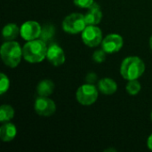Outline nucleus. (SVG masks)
Returning <instances> with one entry per match:
<instances>
[{
    "label": "nucleus",
    "mask_w": 152,
    "mask_h": 152,
    "mask_svg": "<svg viewBox=\"0 0 152 152\" xmlns=\"http://www.w3.org/2000/svg\"><path fill=\"white\" fill-rule=\"evenodd\" d=\"M14 117V110L12 106L4 104L0 107V122H9Z\"/></svg>",
    "instance_id": "dca6fc26"
},
{
    "label": "nucleus",
    "mask_w": 152,
    "mask_h": 152,
    "mask_svg": "<svg viewBox=\"0 0 152 152\" xmlns=\"http://www.w3.org/2000/svg\"><path fill=\"white\" fill-rule=\"evenodd\" d=\"M86 81L89 83V84H93L95 80H96V75L94 73H90L87 75V77H86Z\"/></svg>",
    "instance_id": "412c9836"
},
{
    "label": "nucleus",
    "mask_w": 152,
    "mask_h": 152,
    "mask_svg": "<svg viewBox=\"0 0 152 152\" xmlns=\"http://www.w3.org/2000/svg\"><path fill=\"white\" fill-rule=\"evenodd\" d=\"M84 44L89 47H96L102 42V32L96 25H87L81 35Z\"/></svg>",
    "instance_id": "423d86ee"
},
{
    "label": "nucleus",
    "mask_w": 152,
    "mask_h": 152,
    "mask_svg": "<svg viewBox=\"0 0 152 152\" xmlns=\"http://www.w3.org/2000/svg\"><path fill=\"white\" fill-rule=\"evenodd\" d=\"M46 43L42 39H34L28 41L22 47V55L26 61L30 63H38L46 58Z\"/></svg>",
    "instance_id": "f257e3e1"
},
{
    "label": "nucleus",
    "mask_w": 152,
    "mask_h": 152,
    "mask_svg": "<svg viewBox=\"0 0 152 152\" xmlns=\"http://www.w3.org/2000/svg\"><path fill=\"white\" fill-rule=\"evenodd\" d=\"M46 59L52 65L58 67L65 62V53L60 45L53 44L51 45L47 49Z\"/></svg>",
    "instance_id": "9d476101"
},
{
    "label": "nucleus",
    "mask_w": 152,
    "mask_h": 152,
    "mask_svg": "<svg viewBox=\"0 0 152 152\" xmlns=\"http://www.w3.org/2000/svg\"><path fill=\"white\" fill-rule=\"evenodd\" d=\"M54 90V84L50 79H44L40 81L37 86V93L39 96H49Z\"/></svg>",
    "instance_id": "4468645a"
},
{
    "label": "nucleus",
    "mask_w": 152,
    "mask_h": 152,
    "mask_svg": "<svg viewBox=\"0 0 152 152\" xmlns=\"http://www.w3.org/2000/svg\"><path fill=\"white\" fill-rule=\"evenodd\" d=\"M98 88L93 84H85L79 86L76 93V99L81 105L90 106L98 99Z\"/></svg>",
    "instance_id": "39448f33"
},
{
    "label": "nucleus",
    "mask_w": 152,
    "mask_h": 152,
    "mask_svg": "<svg viewBox=\"0 0 152 152\" xmlns=\"http://www.w3.org/2000/svg\"><path fill=\"white\" fill-rule=\"evenodd\" d=\"M94 3V0H74L75 5L80 8H89Z\"/></svg>",
    "instance_id": "aec40b11"
},
{
    "label": "nucleus",
    "mask_w": 152,
    "mask_h": 152,
    "mask_svg": "<svg viewBox=\"0 0 152 152\" xmlns=\"http://www.w3.org/2000/svg\"><path fill=\"white\" fill-rule=\"evenodd\" d=\"M147 146H148V148L151 150L152 151V134L149 136V138H148V141H147Z\"/></svg>",
    "instance_id": "4be33fe9"
},
{
    "label": "nucleus",
    "mask_w": 152,
    "mask_h": 152,
    "mask_svg": "<svg viewBox=\"0 0 152 152\" xmlns=\"http://www.w3.org/2000/svg\"><path fill=\"white\" fill-rule=\"evenodd\" d=\"M42 28L37 21L28 20L25 21L20 28V34L26 41H30L40 37Z\"/></svg>",
    "instance_id": "6e6552de"
},
{
    "label": "nucleus",
    "mask_w": 152,
    "mask_h": 152,
    "mask_svg": "<svg viewBox=\"0 0 152 152\" xmlns=\"http://www.w3.org/2000/svg\"><path fill=\"white\" fill-rule=\"evenodd\" d=\"M150 46H151V48L152 49V36L151 37V38H150Z\"/></svg>",
    "instance_id": "5701e85b"
},
{
    "label": "nucleus",
    "mask_w": 152,
    "mask_h": 152,
    "mask_svg": "<svg viewBox=\"0 0 152 152\" xmlns=\"http://www.w3.org/2000/svg\"><path fill=\"white\" fill-rule=\"evenodd\" d=\"M142 89L141 83L137 79H133V80H128L126 86V90L130 95H136L140 93Z\"/></svg>",
    "instance_id": "f3484780"
},
{
    "label": "nucleus",
    "mask_w": 152,
    "mask_h": 152,
    "mask_svg": "<svg viewBox=\"0 0 152 152\" xmlns=\"http://www.w3.org/2000/svg\"><path fill=\"white\" fill-rule=\"evenodd\" d=\"M10 86V81L8 77L4 73L0 74V94L3 95L4 93H6Z\"/></svg>",
    "instance_id": "a211bd4d"
},
{
    "label": "nucleus",
    "mask_w": 152,
    "mask_h": 152,
    "mask_svg": "<svg viewBox=\"0 0 152 152\" xmlns=\"http://www.w3.org/2000/svg\"><path fill=\"white\" fill-rule=\"evenodd\" d=\"M20 34V28L15 23H8L6 24L3 30H2V35L4 40L6 41H12L14 40L18 35Z\"/></svg>",
    "instance_id": "2eb2a0df"
},
{
    "label": "nucleus",
    "mask_w": 152,
    "mask_h": 152,
    "mask_svg": "<svg viewBox=\"0 0 152 152\" xmlns=\"http://www.w3.org/2000/svg\"><path fill=\"white\" fill-rule=\"evenodd\" d=\"M87 26L85 15L78 12H73L67 15L62 21V29L69 34L82 33Z\"/></svg>",
    "instance_id": "20e7f679"
},
{
    "label": "nucleus",
    "mask_w": 152,
    "mask_h": 152,
    "mask_svg": "<svg viewBox=\"0 0 152 152\" xmlns=\"http://www.w3.org/2000/svg\"><path fill=\"white\" fill-rule=\"evenodd\" d=\"M98 90L105 94V95H111L115 94L118 90V85L115 80L110 77H105L101 79L98 82Z\"/></svg>",
    "instance_id": "f8f14e48"
},
{
    "label": "nucleus",
    "mask_w": 152,
    "mask_h": 152,
    "mask_svg": "<svg viewBox=\"0 0 152 152\" xmlns=\"http://www.w3.org/2000/svg\"><path fill=\"white\" fill-rule=\"evenodd\" d=\"M145 71L143 61L137 56H129L123 60L120 65V74L126 80L138 79Z\"/></svg>",
    "instance_id": "f03ea898"
},
{
    "label": "nucleus",
    "mask_w": 152,
    "mask_h": 152,
    "mask_svg": "<svg viewBox=\"0 0 152 152\" xmlns=\"http://www.w3.org/2000/svg\"><path fill=\"white\" fill-rule=\"evenodd\" d=\"M151 120H152V112H151Z\"/></svg>",
    "instance_id": "b1692460"
},
{
    "label": "nucleus",
    "mask_w": 152,
    "mask_h": 152,
    "mask_svg": "<svg viewBox=\"0 0 152 152\" xmlns=\"http://www.w3.org/2000/svg\"><path fill=\"white\" fill-rule=\"evenodd\" d=\"M34 110L39 116L49 117L55 112L56 104L47 96H38L35 101Z\"/></svg>",
    "instance_id": "0eeeda50"
},
{
    "label": "nucleus",
    "mask_w": 152,
    "mask_h": 152,
    "mask_svg": "<svg viewBox=\"0 0 152 152\" xmlns=\"http://www.w3.org/2000/svg\"><path fill=\"white\" fill-rule=\"evenodd\" d=\"M0 54L3 62L10 68H16L20 64L21 57H23L20 45L13 40L6 41L2 45Z\"/></svg>",
    "instance_id": "7ed1b4c3"
},
{
    "label": "nucleus",
    "mask_w": 152,
    "mask_h": 152,
    "mask_svg": "<svg viewBox=\"0 0 152 152\" xmlns=\"http://www.w3.org/2000/svg\"><path fill=\"white\" fill-rule=\"evenodd\" d=\"M123 37L118 34H110L106 36L102 42V47L106 53L111 54L118 53L123 47Z\"/></svg>",
    "instance_id": "1a4fd4ad"
},
{
    "label": "nucleus",
    "mask_w": 152,
    "mask_h": 152,
    "mask_svg": "<svg viewBox=\"0 0 152 152\" xmlns=\"http://www.w3.org/2000/svg\"><path fill=\"white\" fill-rule=\"evenodd\" d=\"M17 134V128L14 124L4 122L0 127V138L3 142H8L12 141Z\"/></svg>",
    "instance_id": "ddd939ff"
},
{
    "label": "nucleus",
    "mask_w": 152,
    "mask_h": 152,
    "mask_svg": "<svg viewBox=\"0 0 152 152\" xmlns=\"http://www.w3.org/2000/svg\"><path fill=\"white\" fill-rule=\"evenodd\" d=\"M88 11L85 14V19L87 25H97L101 22L102 19V12L101 11L100 6L94 3L89 8H87Z\"/></svg>",
    "instance_id": "9b49d317"
},
{
    "label": "nucleus",
    "mask_w": 152,
    "mask_h": 152,
    "mask_svg": "<svg viewBox=\"0 0 152 152\" xmlns=\"http://www.w3.org/2000/svg\"><path fill=\"white\" fill-rule=\"evenodd\" d=\"M106 52L102 49V50H97L93 54V60L97 62V63H102L104 61L105 58H106Z\"/></svg>",
    "instance_id": "6ab92c4d"
}]
</instances>
